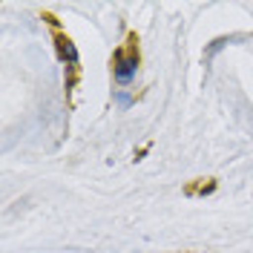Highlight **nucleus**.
<instances>
[{
    "mask_svg": "<svg viewBox=\"0 0 253 253\" xmlns=\"http://www.w3.org/2000/svg\"><path fill=\"white\" fill-rule=\"evenodd\" d=\"M135 66H138V58H121L118 55V61H115V78L126 84V81L135 78Z\"/></svg>",
    "mask_w": 253,
    "mask_h": 253,
    "instance_id": "nucleus-1",
    "label": "nucleus"
}]
</instances>
